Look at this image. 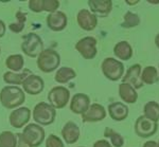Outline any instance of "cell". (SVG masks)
Wrapping results in <instances>:
<instances>
[{"mask_svg": "<svg viewBox=\"0 0 159 147\" xmlns=\"http://www.w3.org/2000/svg\"><path fill=\"white\" fill-rule=\"evenodd\" d=\"M25 94L17 86H6L0 91V103L7 109H14L24 104Z\"/></svg>", "mask_w": 159, "mask_h": 147, "instance_id": "obj_1", "label": "cell"}, {"mask_svg": "<svg viewBox=\"0 0 159 147\" xmlns=\"http://www.w3.org/2000/svg\"><path fill=\"white\" fill-rule=\"evenodd\" d=\"M36 65L40 71L50 73L55 71L61 65V56L52 49H46L37 57Z\"/></svg>", "mask_w": 159, "mask_h": 147, "instance_id": "obj_2", "label": "cell"}, {"mask_svg": "<svg viewBox=\"0 0 159 147\" xmlns=\"http://www.w3.org/2000/svg\"><path fill=\"white\" fill-rule=\"evenodd\" d=\"M55 117L56 109H54L48 103H38L33 109V120L40 126L51 125L55 121Z\"/></svg>", "mask_w": 159, "mask_h": 147, "instance_id": "obj_3", "label": "cell"}, {"mask_svg": "<svg viewBox=\"0 0 159 147\" xmlns=\"http://www.w3.org/2000/svg\"><path fill=\"white\" fill-rule=\"evenodd\" d=\"M101 69L104 76L107 79L112 82H117L123 77L124 74V65L122 61L117 60L114 57H106L102 61Z\"/></svg>", "mask_w": 159, "mask_h": 147, "instance_id": "obj_4", "label": "cell"}, {"mask_svg": "<svg viewBox=\"0 0 159 147\" xmlns=\"http://www.w3.org/2000/svg\"><path fill=\"white\" fill-rule=\"evenodd\" d=\"M21 50L29 57H38L39 54L43 51V39L35 33H29L24 37L21 43Z\"/></svg>", "mask_w": 159, "mask_h": 147, "instance_id": "obj_5", "label": "cell"}, {"mask_svg": "<svg viewBox=\"0 0 159 147\" xmlns=\"http://www.w3.org/2000/svg\"><path fill=\"white\" fill-rule=\"evenodd\" d=\"M70 99V91L64 86L53 87L48 93L49 104L54 109H63L68 104Z\"/></svg>", "mask_w": 159, "mask_h": 147, "instance_id": "obj_6", "label": "cell"}, {"mask_svg": "<svg viewBox=\"0 0 159 147\" xmlns=\"http://www.w3.org/2000/svg\"><path fill=\"white\" fill-rule=\"evenodd\" d=\"M24 139L31 147H38L45 140V130L38 124H29L22 131Z\"/></svg>", "mask_w": 159, "mask_h": 147, "instance_id": "obj_7", "label": "cell"}, {"mask_svg": "<svg viewBox=\"0 0 159 147\" xmlns=\"http://www.w3.org/2000/svg\"><path fill=\"white\" fill-rule=\"evenodd\" d=\"M135 132L138 136L142 139H147L153 136L157 132L158 123L148 120L144 115H140L135 122Z\"/></svg>", "mask_w": 159, "mask_h": 147, "instance_id": "obj_8", "label": "cell"}, {"mask_svg": "<svg viewBox=\"0 0 159 147\" xmlns=\"http://www.w3.org/2000/svg\"><path fill=\"white\" fill-rule=\"evenodd\" d=\"M97 39L92 36H86L75 43V50L85 59H92L97 55Z\"/></svg>", "mask_w": 159, "mask_h": 147, "instance_id": "obj_9", "label": "cell"}, {"mask_svg": "<svg viewBox=\"0 0 159 147\" xmlns=\"http://www.w3.org/2000/svg\"><path fill=\"white\" fill-rule=\"evenodd\" d=\"M106 109L104 108L103 105L98 104V103H93L90 105L86 112L82 114V121L85 123H94L103 121L106 118Z\"/></svg>", "mask_w": 159, "mask_h": 147, "instance_id": "obj_10", "label": "cell"}, {"mask_svg": "<svg viewBox=\"0 0 159 147\" xmlns=\"http://www.w3.org/2000/svg\"><path fill=\"white\" fill-rule=\"evenodd\" d=\"M76 21L81 29L84 31H92L98 25V17L89 11V10L83 9L80 10L76 15Z\"/></svg>", "mask_w": 159, "mask_h": 147, "instance_id": "obj_11", "label": "cell"}, {"mask_svg": "<svg viewBox=\"0 0 159 147\" xmlns=\"http://www.w3.org/2000/svg\"><path fill=\"white\" fill-rule=\"evenodd\" d=\"M22 88H24V91L25 93L31 95H37L40 92H43V88H45V82L40 76L32 73L22 82Z\"/></svg>", "mask_w": 159, "mask_h": 147, "instance_id": "obj_12", "label": "cell"}, {"mask_svg": "<svg viewBox=\"0 0 159 147\" xmlns=\"http://www.w3.org/2000/svg\"><path fill=\"white\" fill-rule=\"evenodd\" d=\"M31 118V110L28 107H19L11 112L9 117L10 124L14 128H22Z\"/></svg>", "mask_w": 159, "mask_h": 147, "instance_id": "obj_13", "label": "cell"}, {"mask_svg": "<svg viewBox=\"0 0 159 147\" xmlns=\"http://www.w3.org/2000/svg\"><path fill=\"white\" fill-rule=\"evenodd\" d=\"M141 72H142V69H141V66L139 64L132 65L127 69L125 75L122 77V82L129 84L135 89L142 88L144 84L141 81Z\"/></svg>", "mask_w": 159, "mask_h": 147, "instance_id": "obj_14", "label": "cell"}, {"mask_svg": "<svg viewBox=\"0 0 159 147\" xmlns=\"http://www.w3.org/2000/svg\"><path fill=\"white\" fill-rule=\"evenodd\" d=\"M46 21H47V25L50 30L54 31V32H61L67 27L68 18L64 12L56 11L48 15Z\"/></svg>", "mask_w": 159, "mask_h": 147, "instance_id": "obj_15", "label": "cell"}, {"mask_svg": "<svg viewBox=\"0 0 159 147\" xmlns=\"http://www.w3.org/2000/svg\"><path fill=\"white\" fill-rule=\"evenodd\" d=\"M90 97L85 93L74 94L70 102V110L75 114H83L90 107Z\"/></svg>", "mask_w": 159, "mask_h": 147, "instance_id": "obj_16", "label": "cell"}, {"mask_svg": "<svg viewBox=\"0 0 159 147\" xmlns=\"http://www.w3.org/2000/svg\"><path fill=\"white\" fill-rule=\"evenodd\" d=\"M87 3L92 14L101 18L108 16L112 9V2L110 0H89Z\"/></svg>", "mask_w": 159, "mask_h": 147, "instance_id": "obj_17", "label": "cell"}, {"mask_svg": "<svg viewBox=\"0 0 159 147\" xmlns=\"http://www.w3.org/2000/svg\"><path fill=\"white\" fill-rule=\"evenodd\" d=\"M80 135H81L80 128L74 122H67L61 129V136L66 144L69 145L76 143L80 139Z\"/></svg>", "mask_w": 159, "mask_h": 147, "instance_id": "obj_18", "label": "cell"}, {"mask_svg": "<svg viewBox=\"0 0 159 147\" xmlns=\"http://www.w3.org/2000/svg\"><path fill=\"white\" fill-rule=\"evenodd\" d=\"M109 117L116 122H121L129 117V107L121 102H115L108 105Z\"/></svg>", "mask_w": 159, "mask_h": 147, "instance_id": "obj_19", "label": "cell"}, {"mask_svg": "<svg viewBox=\"0 0 159 147\" xmlns=\"http://www.w3.org/2000/svg\"><path fill=\"white\" fill-rule=\"evenodd\" d=\"M119 95L125 104H135L138 100V93L136 89L126 82H121L119 85Z\"/></svg>", "mask_w": 159, "mask_h": 147, "instance_id": "obj_20", "label": "cell"}, {"mask_svg": "<svg viewBox=\"0 0 159 147\" xmlns=\"http://www.w3.org/2000/svg\"><path fill=\"white\" fill-rule=\"evenodd\" d=\"M114 54L120 60H129L133 57V48L127 41L122 40L114 47Z\"/></svg>", "mask_w": 159, "mask_h": 147, "instance_id": "obj_21", "label": "cell"}, {"mask_svg": "<svg viewBox=\"0 0 159 147\" xmlns=\"http://www.w3.org/2000/svg\"><path fill=\"white\" fill-rule=\"evenodd\" d=\"M32 74L30 69H25L20 73H15L12 71H7L3 74V81L7 84L10 85H22V82H25V79L28 76Z\"/></svg>", "mask_w": 159, "mask_h": 147, "instance_id": "obj_22", "label": "cell"}, {"mask_svg": "<svg viewBox=\"0 0 159 147\" xmlns=\"http://www.w3.org/2000/svg\"><path fill=\"white\" fill-rule=\"evenodd\" d=\"M141 81L145 85H154L159 81L158 69L154 66H148L141 72Z\"/></svg>", "mask_w": 159, "mask_h": 147, "instance_id": "obj_23", "label": "cell"}, {"mask_svg": "<svg viewBox=\"0 0 159 147\" xmlns=\"http://www.w3.org/2000/svg\"><path fill=\"white\" fill-rule=\"evenodd\" d=\"M76 76L75 71L72 68H69V67H61L56 71L54 79L56 82L58 84H66V82H70L71 79H73Z\"/></svg>", "mask_w": 159, "mask_h": 147, "instance_id": "obj_24", "label": "cell"}, {"mask_svg": "<svg viewBox=\"0 0 159 147\" xmlns=\"http://www.w3.org/2000/svg\"><path fill=\"white\" fill-rule=\"evenodd\" d=\"M6 66L7 69L12 70V72H18L24 69L25 66V59L21 54H14L10 55L6 60Z\"/></svg>", "mask_w": 159, "mask_h": 147, "instance_id": "obj_25", "label": "cell"}, {"mask_svg": "<svg viewBox=\"0 0 159 147\" xmlns=\"http://www.w3.org/2000/svg\"><path fill=\"white\" fill-rule=\"evenodd\" d=\"M143 115L148 120L158 122L159 121V104L154 100L148 102L143 108Z\"/></svg>", "mask_w": 159, "mask_h": 147, "instance_id": "obj_26", "label": "cell"}, {"mask_svg": "<svg viewBox=\"0 0 159 147\" xmlns=\"http://www.w3.org/2000/svg\"><path fill=\"white\" fill-rule=\"evenodd\" d=\"M104 136L106 139H108L110 141V143H111V146L114 147H122L124 145V138L120 135V133H118L117 131L112 130L111 128L107 127L105 128L104 130Z\"/></svg>", "mask_w": 159, "mask_h": 147, "instance_id": "obj_27", "label": "cell"}, {"mask_svg": "<svg viewBox=\"0 0 159 147\" xmlns=\"http://www.w3.org/2000/svg\"><path fill=\"white\" fill-rule=\"evenodd\" d=\"M17 135L12 131H3L0 133V147H16Z\"/></svg>", "mask_w": 159, "mask_h": 147, "instance_id": "obj_28", "label": "cell"}, {"mask_svg": "<svg viewBox=\"0 0 159 147\" xmlns=\"http://www.w3.org/2000/svg\"><path fill=\"white\" fill-rule=\"evenodd\" d=\"M16 22H13L9 25V29L14 33H20L25 28V21H27V13L18 11L16 13Z\"/></svg>", "mask_w": 159, "mask_h": 147, "instance_id": "obj_29", "label": "cell"}, {"mask_svg": "<svg viewBox=\"0 0 159 147\" xmlns=\"http://www.w3.org/2000/svg\"><path fill=\"white\" fill-rule=\"evenodd\" d=\"M140 24V18L137 14L133 12H126L123 17V22L121 24L122 28H125V29H130V28H135L137 25Z\"/></svg>", "mask_w": 159, "mask_h": 147, "instance_id": "obj_30", "label": "cell"}, {"mask_svg": "<svg viewBox=\"0 0 159 147\" xmlns=\"http://www.w3.org/2000/svg\"><path fill=\"white\" fill-rule=\"evenodd\" d=\"M60 7V1L57 0H43V11L48 12L49 14L57 11Z\"/></svg>", "mask_w": 159, "mask_h": 147, "instance_id": "obj_31", "label": "cell"}, {"mask_svg": "<svg viewBox=\"0 0 159 147\" xmlns=\"http://www.w3.org/2000/svg\"><path fill=\"white\" fill-rule=\"evenodd\" d=\"M46 147H65L61 138L55 135H50L46 140Z\"/></svg>", "mask_w": 159, "mask_h": 147, "instance_id": "obj_32", "label": "cell"}, {"mask_svg": "<svg viewBox=\"0 0 159 147\" xmlns=\"http://www.w3.org/2000/svg\"><path fill=\"white\" fill-rule=\"evenodd\" d=\"M29 9L34 13L43 12V0H30Z\"/></svg>", "mask_w": 159, "mask_h": 147, "instance_id": "obj_33", "label": "cell"}, {"mask_svg": "<svg viewBox=\"0 0 159 147\" xmlns=\"http://www.w3.org/2000/svg\"><path fill=\"white\" fill-rule=\"evenodd\" d=\"M17 135V146L16 147H31L29 144L27 143V141L24 139L22 133H16Z\"/></svg>", "mask_w": 159, "mask_h": 147, "instance_id": "obj_34", "label": "cell"}, {"mask_svg": "<svg viewBox=\"0 0 159 147\" xmlns=\"http://www.w3.org/2000/svg\"><path fill=\"white\" fill-rule=\"evenodd\" d=\"M92 147H112V146L107 140H99L93 144Z\"/></svg>", "mask_w": 159, "mask_h": 147, "instance_id": "obj_35", "label": "cell"}, {"mask_svg": "<svg viewBox=\"0 0 159 147\" xmlns=\"http://www.w3.org/2000/svg\"><path fill=\"white\" fill-rule=\"evenodd\" d=\"M6 29H7L6 24L0 19V38L3 37L4 34H6Z\"/></svg>", "mask_w": 159, "mask_h": 147, "instance_id": "obj_36", "label": "cell"}, {"mask_svg": "<svg viewBox=\"0 0 159 147\" xmlns=\"http://www.w3.org/2000/svg\"><path fill=\"white\" fill-rule=\"evenodd\" d=\"M143 147H158V143L155 141H148L143 144Z\"/></svg>", "mask_w": 159, "mask_h": 147, "instance_id": "obj_37", "label": "cell"}, {"mask_svg": "<svg viewBox=\"0 0 159 147\" xmlns=\"http://www.w3.org/2000/svg\"><path fill=\"white\" fill-rule=\"evenodd\" d=\"M138 2H139V0H126L125 3L129 4V6H135V4H137Z\"/></svg>", "mask_w": 159, "mask_h": 147, "instance_id": "obj_38", "label": "cell"}, {"mask_svg": "<svg viewBox=\"0 0 159 147\" xmlns=\"http://www.w3.org/2000/svg\"><path fill=\"white\" fill-rule=\"evenodd\" d=\"M155 45H156V47L159 49V33L156 35V37H155Z\"/></svg>", "mask_w": 159, "mask_h": 147, "instance_id": "obj_39", "label": "cell"}, {"mask_svg": "<svg viewBox=\"0 0 159 147\" xmlns=\"http://www.w3.org/2000/svg\"><path fill=\"white\" fill-rule=\"evenodd\" d=\"M148 3H152V4H159V0H148Z\"/></svg>", "mask_w": 159, "mask_h": 147, "instance_id": "obj_40", "label": "cell"}, {"mask_svg": "<svg viewBox=\"0 0 159 147\" xmlns=\"http://www.w3.org/2000/svg\"><path fill=\"white\" fill-rule=\"evenodd\" d=\"M79 147H85V146H79Z\"/></svg>", "mask_w": 159, "mask_h": 147, "instance_id": "obj_41", "label": "cell"}, {"mask_svg": "<svg viewBox=\"0 0 159 147\" xmlns=\"http://www.w3.org/2000/svg\"><path fill=\"white\" fill-rule=\"evenodd\" d=\"M158 147H159V142H158Z\"/></svg>", "mask_w": 159, "mask_h": 147, "instance_id": "obj_42", "label": "cell"}, {"mask_svg": "<svg viewBox=\"0 0 159 147\" xmlns=\"http://www.w3.org/2000/svg\"><path fill=\"white\" fill-rule=\"evenodd\" d=\"M158 73H159V72H158Z\"/></svg>", "mask_w": 159, "mask_h": 147, "instance_id": "obj_43", "label": "cell"}]
</instances>
